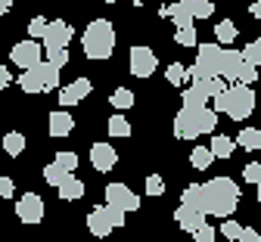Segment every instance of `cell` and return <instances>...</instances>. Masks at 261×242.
<instances>
[{
	"instance_id": "obj_1",
	"label": "cell",
	"mask_w": 261,
	"mask_h": 242,
	"mask_svg": "<svg viewBox=\"0 0 261 242\" xmlns=\"http://www.w3.org/2000/svg\"><path fill=\"white\" fill-rule=\"evenodd\" d=\"M240 205V186L230 177H212L202 186V211L212 218H233Z\"/></svg>"
},
{
	"instance_id": "obj_2",
	"label": "cell",
	"mask_w": 261,
	"mask_h": 242,
	"mask_svg": "<svg viewBox=\"0 0 261 242\" xmlns=\"http://www.w3.org/2000/svg\"><path fill=\"white\" fill-rule=\"evenodd\" d=\"M218 127V112L205 106H184L174 118V137L177 140H196L202 133H212Z\"/></svg>"
},
{
	"instance_id": "obj_3",
	"label": "cell",
	"mask_w": 261,
	"mask_h": 242,
	"mask_svg": "<svg viewBox=\"0 0 261 242\" xmlns=\"http://www.w3.org/2000/svg\"><path fill=\"white\" fill-rule=\"evenodd\" d=\"M81 47L87 59H109L115 53V28L109 19H93L84 34H81Z\"/></svg>"
},
{
	"instance_id": "obj_4",
	"label": "cell",
	"mask_w": 261,
	"mask_h": 242,
	"mask_svg": "<svg viewBox=\"0 0 261 242\" xmlns=\"http://www.w3.org/2000/svg\"><path fill=\"white\" fill-rule=\"evenodd\" d=\"M212 102H215V112H224V115H230L233 121H243L255 109V90L249 84H230L224 93H218Z\"/></svg>"
},
{
	"instance_id": "obj_5",
	"label": "cell",
	"mask_w": 261,
	"mask_h": 242,
	"mask_svg": "<svg viewBox=\"0 0 261 242\" xmlns=\"http://www.w3.org/2000/svg\"><path fill=\"white\" fill-rule=\"evenodd\" d=\"M221 65H224V47H218V44H199V47H196V62L190 65V78L193 81L221 78Z\"/></svg>"
},
{
	"instance_id": "obj_6",
	"label": "cell",
	"mask_w": 261,
	"mask_h": 242,
	"mask_svg": "<svg viewBox=\"0 0 261 242\" xmlns=\"http://www.w3.org/2000/svg\"><path fill=\"white\" fill-rule=\"evenodd\" d=\"M59 72L62 68H56L53 62H41V65H35V68H28V72H22L19 75V87H22V93H44V90H53V87H59Z\"/></svg>"
},
{
	"instance_id": "obj_7",
	"label": "cell",
	"mask_w": 261,
	"mask_h": 242,
	"mask_svg": "<svg viewBox=\"0 0 261 242\" xmlns=\"http://www.w3.org/2000/svg\"><path fill=\"white\" fill-rule=\"evenodd\" d=\"M44 53H47L44 44H38V41H31V38H28V41H22V44L13 47L10 59H13V65L22 68V72H28V68H35V65L44 62Z\"/></svg>"
},
{
	"instance_id": "obj_8",
	"label": "cell",
	"mask_w": 261,
	"mask_h": 242,
	"mask_svg": "<svg viewBox=\"0 0 261 242\" xmlns=\"http://www.w3.org/2000/svg\"><path fill=\"white\" fill-rule=\"evenodd\" d=\"M127 65H130V75H137V78H149L155 72V53L146 47V44H134L130 47V56H127Z\"/></svg>"
},
{
	"instance_id": "obj_9",
	"label": "cell",
	"mask_w": 261,
	"mask_h": 242,
	"mask_svg": "<svg viewBox=\"0 0 261 242\" xmlns=\"http://www.w3.org/2000/svg\"><path fill=\"white\" fill-rule=\"evenodd\" d=\"M106 205H115L124 214H130V211L140 208V196L130 193V186H124V183H109L106 186Z\"/></svg>"
},
{
	"instance_id": "obj_10",
	"label": "cell",
	"mask_w": 261,
	"mask_h": 242,
	"mask_svg": "<svg viewBox=\"0 0 261 242\" xmlns=\"http://www.w3.org/2000/svg\"><path fill=\"white\" fill-rule=\"evenodd\" d=\"M16 218L22 224H41L44 221V199L38 193H25L16 202Z\"/></svg>"
},
{
	"instance_id": "obj_11",
	"label": "cell",
	"mask_w": 261,
	"mask_h": 242,
	"mask_svg": "<svg viewBox=\"0 0 261 242\" xmlns=\"http://www.w3.org/2000/svg\"><path fill=\"white\" fill-rule=\"evenodd\" d=\"M87 230H90L93 236H100V239H106V236L115 230V224H112V208H109V205H96V208H90V214H87Z\"/></svg>"
},
{
	"instance_id": "obj_12",
	"label": "cell",
	"mask_w": 261,
	"mask_h": 242,
	"mask_svg": "<svg viewBox=\"0 0 261 242\" xmlns=\"http://www.w3.org/2000/svg\"><path fill=\"white\" fill-rule=\"evenodd\" d=\"M72 25L65 22V19H53L47 25V38H44V47L47 50H56V47H69L72 44Z\"/></svg>"
},
{
	"instance_id": "obj_13",
	"label": "cell",
	"mask_w": 261,
	"mask_h": 242,
	"mask_svg": "<svg viewBox=\"0 0 261 242\" xmlns=\"http://www.w3.org/2000/svg\"><path fill=\"white\" fill-rule=\"evenodd\" d=\"M90 165L100 171V174H106V171H112L118 165V152L112 143H93L90 146Z\"/></svg>"
},
{
	"instance_id": "obj_14",
	"label": "cell",
	"mask_w": 261,
	"mask_h": 242,
	"mask_svg": "<svg viewBox=\"0 0 261 242\" xmlns=\"http://www.w3.org/2000/svg\"><path fill=\"white\" fill-rule=\"evenodd\" d=\"M174 221H177V224H180V230H187V233H199V230L205 227V211L190 208V205H177Z\"/></svg>"
},
{
	"instance_id": "obj_15",
	"label": "cell",
	"mask_w": 261,
	"mask_h": 242,
	"mask_svg": "<svg viewBox=\"0 0 261 242\" xmlns=\"http://www.w3.org/2000/svg\"><path fill=\"white\" fill-rule=\"evenodd\" d=\"M162 16H168L177 28H190L193 25V0H177V4H168L162 7Z\"/></svg>"
},
{
	"instance_id": "obj_16",
	"label": "cell",
	"mask_w": 261,
	"mask_h": 242,
	"mask_svg": "<svg viewBox=\"0 0 261 242\" xmlns=\"http://www.w3.org/2000/svg\"><path fill=\"white\" fill-rule=\"evenodd\" d=\"M243 65H246V59H243V50H224V65H221V78H227L230 84H237L240 81V72H243Z\"/></svg>"
},
{
	"instance_id": "obj_17",
	"label": "cell",
	"mask_w": 261,
	"mask_h": 242,
	"mask_svg": "<svg viewBox=\"0 0 261 242\" xmlns=\"http://www.w3.org/2000/svg\"><path fill=\"white\" fill-rule=\"evenodd\" d=\"M90 90H93V84H90L87 78H78V81H72L69 87H62V90H59V102H62L65 109H69V106H75V102H81Z\"/></svg>"
},
{
	"instance_id": "obj_18",
	"label": "cell",
	"mask_w": 261,
	"mask_h": 242,
	"mask_svg": "<svg viewBox=\"0 0 261 242\" xmlns=\"http://www.w3.org/2000/svg\"><path fill=\"white\" fill-rule=\"evenodd\" d=\"M75 130V118L59 109V112H50V137H69Z\"/></svg>"
},
{
	"instance_id": "obj_19",
	"label": "cell",
	"mask_w": 261,
	"mask_h": 242,
	"mask_svg": "<svg viewBox=\"0 0 261 242\" xmlns=\"http://www.w3.org/2000/svg\"><path fill=\"white\" fill-rule=\"evenodd\" d=\"M56 196H59V199H65V202H75V199H81V196H84V183L72 174L69 180H65V183L56 190Z\"/></svg>"
},
{
	"instance_id": "obj_20",
	"label": "cell",
	"mask_w": 261,
	"mask_h": 242,
	"mask_svg": "<svg viewBox=\"0 0 261 242\" xmlns=\"http://www.w3.org/2000/svg\"><path fill=\"white\" fill-rule=\"evenodd\" d=\"M212 162H215V152H212V146H196V149L190 152V165H193L196 171H205V168H212Z\"/></svg>"
},
{
	"instance_id": "obj_21",
	"label": "cell",
	"mask_w": 261,
	"mask_h": 242,
	"mask_svg": "<svg viewBox=\"0 0 261 242\" xmlns=\"http://www.w3.org/2000/svg\"><path fill=\"white\" fill-rule=\"evenodd\" d=\"M69 177H72V174H69V171H65L62 165H56V162H50V165L44 168V180H47L50 186H56V190H59L65 180H69Z\"/></svg>"
},
{
	"instance_id": "obj_22",
	"label": "cell",
	"mask_w": 261,
	"mask_h": 242,
	"mask_svg": "<svg viewBox=\"0 0 261 242\" xmlns=\"http://www.w3.org/2000/svg\"><path fill=\"white\" fill-rule=\"evenodd\" d=\"M237 34H240V31H237V25H233L230 19H224V22L215 25V41H218V44H233Z\"/></svg>"
},
{
	"instance_id": "obj_23",
	"label": "cell",
	"mask_w": 261,
	"mask_h": 242,
	"mask_svg": "<svg viewBox=\"0 0 261 242\" xmlns=\"http://www.w3.org/2000/svg\"><path fill=\"white\" fill-rule=\"evenodd\" d=\"M187 78H190V65H180V62H171V65L165 68V81H168V84H174V87H180V84H187Z\"/></svg>"
},
{
	"instance_id": "obj_24",
	"label": "cell",
	"mask_w": 261,
	"mask_h": 242,
	"mask_svg": "<svg viewBox=\"0 0 261 242\" xmlns=\"http://www.w3.org/2000/svg\"><path fill=\"white\" fill-rule=\"evenodd\" d=\"M208 146H212L215 158H230V155H233V149H237V140H230V137H215Z\"/></svg>"
},
{
	"instance_id": "obj_25",
	"label": "cell",
	"mask_w": 261,
	"mask_h": 242,
	"mask_svg": "<svg viewBox=\"0 0 261 242\" xmlns=\"http://www.w3.org/2000/svg\"><path fill=\"white\" fill-rule=\"evenodd\" d=\"M180 205H190V208H199L202 211V183H190L180 193Z\"/></svg>"
},
{
	"instance_id": "obj_26",
	"label": "cell",
	"mask_w": 261,
	"mask_h": 242,
	"mask_svg": "<svg viewBox=\"0 0 261 242\" xmlns=\"http://www.w3.org/2000/svg\"><path fill=\"white\" fill-rule=\"evenodd\" d=\"M4 149H7V155H22V149H25V137H22L19 130H10V133L4 137Z\"/></svg>"
},
{
	"instance_id": "obj_27",
	"label": "cell",
	"mask_w": 261,
	"mask_h": 242,
	"mask_svg": "<svg viewBox=\"0 0 261 242\" xmlns=\"http://www.w3.org/2000/svg\"><path fill=\"white\" fill-rule=\"evenodd\" d=\"M134 93H130L127 87H118V90H112V96H109V102H112V106L115 109H130V106H134Z\"/></svg>"
},
{
	"instance_id": "obj_28",
	"label": "cell",
	"mask_w": 261,
	"mask_h": 242,
	"mask_svg": "<svg viewBox=\"0 0 261 242\" xmlns=\"http://www.w3.org/2000/svg\"><path fill=\"white\" fill-rule=\"evenodd\" d=\"M47 25H50V22H47L44 16H35V19L28 22V38H31V41H44V38H47Z\"/></svg>"
},
{
	"instance_id": "obj_29",
	"label": "cell",
	"mask_w": 261,
	"mask_h": 242,
	"mask_svg": "<svg viewBox=\"0 0 261 242\" xmlns=\"http://www.w3.org/2000/svg\"><path fill=\"white\" fill-rule=\"evenodd\" d=\"M237 146H243V149H258V130H255V127H243V130L237 133Z\"/></svg>"
},
{
	"instance_id": "obj_30",
	"label": "cell",
	"mask_w": 261,
	"mask_h": 242,
	"mask_svg": "<svg viewBox=\"0 0 261 242\" xmlns=\"http://www.w3.org/2000/svg\"><path fill=\"white\" fill-rule=\"evenodd\" d=\"M109 137H130V121L121 115H112L109 118Z\"/></svg>"
},
{
	"instance_id": "obj_31",
	"label": "cell",
	"mask_w": 261,
	"mask_h": 242,
	"mask_svg": "<svg viewBox=\"0 0 261 242\" xmlns=\"http://www.w3.org/2000/svg\"><path fill=\"white\" fill-rule=\"evenodd\" d=\"M243 230H246V227H240V224H237L233 218H227V221L221 224V236H224V239H230V242H240Z\"/></svg>"
},
{
	"instance_id": "obj_32",
	"label": "cell",
	"mask_w": 261,
	"mask_h": 242,
	"mask_svg": "<svg viewBox=\"0 0 261 242\" xmlns=\"http://www.w3.org/2000/svg\"><path fill=\"white\" fill-rule=\"evenodd\" d=\"M69 47H56V50H47V62H53L56 68H65L69 65Z\"/></svg>"
},
{
	"instance_id": "obj_33",
	"label": "cell",
	"mask_w": 261,
	"mask_h": 242,
	"mask_svg": "<svg viewBox=\"0 0 261 242\" xmlns=\"http://www.w3.org/2000/svg\"><path fill=\"white\" fill-rule=\"evenodd\" d=\"M174 44H180V47H199V44H196V28H193V25H190V28H177Z\"/></svg>"
},
{
	"instance_id": "obj_34",
	"label": "cell",
	"mask_w": 261,
	"mask_h": 242,
	"mask_svg": "<svg viewBox=\"0 0 261 242\" xmlns=\"http://www.w3.org/2000/svg\"><path fill=\"white\" fill-rule=\"evenodd\" d=\"M243 59H246V62H252V65H261V38H255L252 44H246Z\"/></svg>"
},
{
	"instance_id": "obj_35",
	"label": "cell",
	"mask_w": 261,
	"mask_h": 242,
	"mask_svg": "<svg viewBox=\"0 0 261 242\" xmlns=\"http://www.w3.org/2000/svg\"><path fill=\"white\" fill-rule=\"evenodd\" d=\"M215 13V0H193V16L196 19H208Z\"/></svg>"
},
{
	"instance_id": "obj_36",
	"label": "cell",
	"mask_w": 261,
	"mask_h": 242,
	"mask_svg": "<svg viewBox=\"0 0 261 242\" xmlns=\"http://www.w3.org/2000/svg\"><path fill=\"white\" fill-rule=\"evenodd\" d=\"M146 193L155 199V196H165V180H162L159 174H149L146 177Z\"/></svg>"
},
{
	"instance_id": "obj_37",
	"label": "cell",
	"mask_w": 261,
	"mask_h": 242,
	"mask_svg": "<svg viewBox=\"0 0 261 242\" xmlns=\"http://www.w3.org/2000/svg\"><path fill=\"white\" fill-rule=\"evenodd\" d=\"M53 162H56V165H62L65 171H69V174L78 168V155H75V152H56V158H53Z\"/></svg>"
},
{
	"instance_id": "obj_38",
	"label": "cell",
	"mask_w": 261,
	"mask_h": 242,
	"mask_svg": "<svg viewBox=\"0 0 261 242\" xmlns=\"http://www.w3.org/2000/svg\"><path fill=\"white\" fill-rule=\"evenodd\" d=\"M243 180H249V183H261V162H252V165H246L243 168Z\"/></svg>"
},
{
	"instance_id": "obj_39",
	"label": "cell",
	"mask_w": 261,
	"mask_h": 242,
	"mask_svg": "<svg viewBox=\"0 0 261 242\" xmlns=\"http://www.w3.org/2000/svg\"><path fill=\"white\" fill-rule=\"evenodd\" d=\"M215 236H218V233H215V227H212V224H205L199 233H193V242H215Z\"/></svg>"
},
{
	"instance_id": "obj_40",
	"label": "cell",
	"mask_w": 261,
	"mask_h": 242,
	"mask_svg": "<svg viewBox=\"0 0 261 242\" xmlns=\"http://www.w3.org/2000/svg\"><path fill=\"white\" fill-rule=\"evenodd\" d=\"M0 196H4V199H13V196H16V183H13L10 177L0 180Z\"/></svg>"
},
{
	"instance_id": "obj_41",
	"label": "cell",
	"mask_w": 261,
	"mask_h": 242,
	"mask_svg": "<svg viewBox=\"0 0 261 242\" xmlns=\"http://www.w3.org/2000/svg\"><path fill=\"white\" fill-rule=\"evenodd\" d=\"M240 242H261V236H258V230L246 227V230H243V236H240Z\"/></svg>"
},
{
	"instance_id": "obj_42",
	"label": "cell",
	"mask_w": 261,
	"mask_h": 242,
	"mask_svg": "<svg viewBox=\"0 0 261 242\" xmlns=\"http://www.w3.org/2000/svg\"><path fill=\"white\" fill-rule=\"evenodd\" d=\"M10 84H13V72H10V68L4 65V68H0V87H4V90H7Z\"/></svg>"
},
{
	"instance_id": "obj_43",
	"label": "cell",
	"mask_w": 261,
	"mask_h": 242,
	"mask_svg": "<svg viewBox=\"0 0 261 242\" xmlns=\"http://www.w3.org/2000/svg\"><path fill=\"white\" fill-rule=\"evenodd\" d=\"M249 13H252V16H255V19H258V22H261V0H255V4H252V7H249Z\"/></svg>"
},
{
	"instance_id": "obj_44",
	"label": "cell",
	"mask_w": 261,
	"mask_h": 242,
	"mask_svg": "<svg viewBox=\"0 0 261 242\" xmlns=\"http://www.w3.org/2000/svg\"><path fill=\"white\" fill-rule=\"evenodd\" d=\"M10 10H13V0H0V13H4V16H7Z\"/></svg>"
},
{
	"instance_id": "obj_45",
	"label": "cell",
	"mask_w": 261,
	"mask_h": 242,
	"mask_svg": "<svg viewBox=\"0 0 261 242\" xmlns=\"http://www.w3.org/2000/svg\"><path fill=\"white\" fill-rule=\"evenodd\" d=\"M130 4H137V7H143V4H146V0H130Z\"/></svg>"
},
{
	"instance_id": "obj_46",
	"label": "cell",
	"mask_w": 261,
	"mask_h": 242,
	"mask_svg": "<svg viewBox=\"0 0 261 242\" xmlns=\"http://www.w3.org/2000/svg\"><path fill=\"white\" fill-rule=\"evenodd\" d=\"M255 196H258V202H261V183H258V193H255Z\"/></svg>"
},
{
	"instance_id": "obj_47",
	"label": "cell",
	"mask_w": 261,
	"mask_h": 242,
	"mask_svg": "<svg viewBox=\"0 0 261 242\" xmlns=\"http://www.w3.org/2000/svg\"><path fill=\"white\" fill-rule=\"evenodd\" d=\"M258 149H261V130H258Z\"/></svg>"
},
{
	"instance_id": "obj_48",
	"label": "cell",
	"mask_w": 261,
	"mask_h": 242,
	"mask_svg": "<svg viewBox=\"0 0 261 242\" xmlns=\"http://www.w3.org/2000/svg\"><path fill=\"white\" fill-rule=\"evenodd\" d=\"M103 4H115V0H103Z\"/></svg>"
},
{
	"instance_id": "obj_49",
	"label": "cell",
	"mask_w": 261,
	"mask_h": 242,
	"mask_svg": "<svg viewBox=\"0 0 261 242\" xmlns=\"http://www.w3.org/2000/svg\"><path fill=\"white\" fill-rule=\"evenodd\" d=\"M258 68H261V65H258Z\"/></svg>"
}]
</instances>
